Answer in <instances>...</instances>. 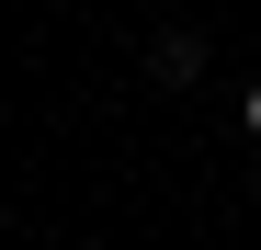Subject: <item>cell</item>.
<instances>
[{
    "label": "cell",
    "mask_w": 261,
    "mask_h": 250,
    "mask_svg": "<svg viewBox=\"0 0 261 250\" xmlns=\"http://www.w3.org/2000/svg\"><path fill=\"white\" fill-rule=\"evenodd\" d=\"M148 80H170V91H182V80H204V34H182V23H170L159 46H148Z\"/></svg>",
    "instance_id": "1"
},
{
    "label": "cell",
    "mask_w": 261,
    "mask_h": 250,
    "mask_svg": "<svg viewBox=\"0 0 261 250\" xmlns=\"http://www.w3.org/2000/svg\"><path fill=\"white\" fill-rule=\"evenodd\" d=\"M239 125H250V137H261V91H250V103H239Z\"/></svg>",
    "instance_id": "2"
}]
</instances>
